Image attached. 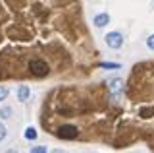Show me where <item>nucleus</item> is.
<instances>
[{
  "mask_svg": "<svg viewBox=\"0 0 154 153\" xmlns=\"http://www.w3.org/2000/svg\"><path fill=\"white\" fill-rule=\"evenodd\" d=\"M29 72H31L33 76H37V78H42V76H48V72H50V66L46 64V60L42 58H31L27 64Z\"/></svg>",
  "mask_w": 154,
  "mask_h": 153,
  "instance_id": "f257e3e1",
  "label": "nucleus"
},
{
  "mask_svg": "<svg viewBox=\"0 0 154 153\" xmlns=\"http://www.w3.org/2000/svg\"><path fill=\"white\" fill-rule=\"evenodd\" d=\"M56 136L62 138V140H75L79 136V130H77V126H73V124H62L56 130Z\"/></svg>",
  "mask_w": 154,
  "mask_h": 153,
  "instance_id": "f03ea898",
  "label": "nucleus"
},
{
  "mask_svg": "<svg viewBox=\"0 0 154 153\" xmlns=\"http://www.w3.org/2000/svg\"><path fill=\"white\" fill-rule=\"evenodd\" d=\"M104 41H106V45H108L110 49H122L123 35H122V33H118V31H110L108 35L104 37Z\"/></svg>",
  "mask_w": 154,
  "mask_h": 153,
  "instance_id": "7ed1b4c3",
  "label": "nucleus"
},
{
  "mask_svg": "<svg viewBox=\"0 0 154 153\" xmlns=\"http://www.w3.org/2000/svg\"><path fill=\"white\" fill-rule=\"evenodd\" d=\"M93 23L96 27H104L106 23H110V16L106 12H100V14H96V16L93 18Z\"/></svg>",
  "mask_w": 154,
  "mask_h": 153,
  "instance_id": "20e7f679",
  "label": "nucleus"
},
{
  "mask_svg": "<svg viewBox=\"0 0 154 153\" xmlns=\"http://www.w3.org/2000/svg\"><path fill=\"white\" fill-rule=\"evenodd\" d=\"M29 97H31V89L27 87V85H19V89H17V99L21 103H25L29 101Z\"/></svg>",
  "mask_w": 154,
  "mask_h": 153,
  "instance_id": "39448f33",
  "label": "nucleus"
},
{
  "mask_svg": "<svg viewBox=\"0 0 154 153\" xmlns=\"http://www.w3.org/2000/svg\"><path fill=\"white\" fill-rule=\"evenodd\" d=\"M122 85H123L122 80H119V78H114L112 82L108 83V87H110V91H112V93H119V91H122Z\"/></svg>",
  "mask_w": 154,
  "mask_h": 153,
  "instance_id": "423d86ee",
  "label": "nucleus"
},
{
  "mask_svg": "<svg viewBox=\"0 0 154 153\" xmlns=\"http://www.w3.org/2000/svg\"><path fill=\"white\" fill-rule=\"evenodd\" d=\"M139 114H141L143 118H150V116H154V107H143L141 111H139Z\"/></svg>",
  "mask_w": 154,
  "mask_h": 153,
  "instance_id": "0eeeda50",
  "label": "nucleus"
},
{
  "mask_svg": "<svg viewBox=\"0 0 154 153\" xmlns=\"http://www.w3.org/2000/svg\"><path fill=\"white\" fill-rule=\"evenodd\" d=\"M100 68H108V70H116L119 68L118 62H100Z\"/></svg>",
  "mask_w": 154,
  "mask_h": 153,
  "instance_id": "6e6552de",
  "label": "nucleus"
},
{
  "mask_svg": "<svg viewBox=\"0 0 154 153\" xmlns=\"http://www.w3.org/2000/svg\"><path fill=\"white\" fill-rule=\"evenodd\" d=\"M25 138H27V140H35V138H37V130L29 126L27 130H25Z\"/></svg>",
  "mask_w": 154,
  "mask_h": 153,
  "instance_id": "1a4fd4ad",
  "label": "nucleus"
},
{
  "mask_svg": "<svg viewBox=\"0 0 154 153\" xmlns=\"http://www.w3.org/2000/svg\"><path fill=\"white\" fill-rule=\"evenodd\" d=\"M10 114H12V109H10V107H2V109H0V116H2V118H10Z\"/></svg>",
  "mask_w": 154,
  "mask_h": 153,
  "instance_id": "9d476101",
  "label": "nucleus"
},
{
  "mask_svg": "<svg viewBox=\"0 0 154 153\" xmlns=\"http://www.w3.org/2000/svg\"><path fill=\"white\" fill-rule=\"evenodd\" d=\"M6 136H8L6 126H4V124H0V142H4V140H6Z\"/></svg>",
  "mask_w": 154,
  "mask_h": 153,
  "instance_id": "9b49d317",
  "label": "nucleus"
},
{
  "mask_svg": "<svg viewBox=\"0 0 154 153\" xmlns=\"http://www.w3.org/2000/svg\"><path fill=\"white\" fill-rule=\"evenodd\" d=\"M29 153H46V147L45 145H37V147H31Z\"/></svg>",
  "mask_w": 154,
  "mask_h": 153,
  "instance_id": "f8f14e48",
  "label": "nucleus"
},
{
  "mask_svg": "<svg viewBox=\"0 0 154 153\" xmlns=\"http://www.w3.org/2000/svg\"><path fill=\"white\" fill-rule=\"evenodd\" d=\"M6 97H8V89L4 85H0V101H4Z\"/></svg>",
  "mask_w": 154,
  "mask_h": 153,
  "instance_id": "ddd939ff",
  "label": "nucleus"
},
{
  "mask_svg": "<svg viewBox=\"0 0 154 153\" xmlns=\"http://www.w3.org/2000/svg\"><path fill=\"white\" fill-rule=\"evenodd\" d=\"M146 45H148V49H152V50H154V35H150V37L146 39Z\"/></svg>",
  "mask_w": 154,
  "mask_h": 153,
  "instance_id": "4468645a",
  "label": "nucleus"
},
{
  "mask_svg": "<svg viewBox=\"0 0 154 153\" xmlns=\"http://www.w3.org/2000/svg\"><path fill=\"white\" fill-rule=\"evenodd\" d=\"M52 153H67V151H66V149H54Z\"/></svg>",
  "mask_w": 154,
  "mask_h": 153,
  "instance_id": "2eb2a0df",
  "label": "nucleus"
},
{
  "mask_svg": "<svg viewBox=\"0 0 154 153\" xmlns=\"http://www.w3.org/2000/svg\"><path fill=\"white\" fill-rule=\"evenodd\" d=\"M6 153H17V151H16V149H8Z\"/></svg>",
  "mask_w": 154,
  "mask_h": 153,
  "instance_id": "dca6fc26",
  "label": "nucleus"
}]
</instances>
